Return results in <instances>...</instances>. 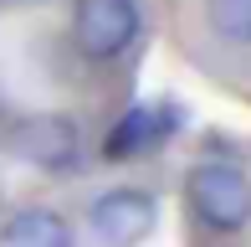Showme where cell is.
<instances>
[{"label": "cell", "mask_w": 251, "mask_h": 247, "mask_svg": "<svg viewBox=\"0 0 251 247\" xmlns=\"http://www.w3.org/2000/svg\"><path fill=\"white\" fill-rule=\"evenodd\" d=\"M175 129H179V108H175V103H139V108H128V114L108 129L102 154H108V160H133V154H149V150H159Z\"/></svg>", "instance_id": "cell-5"}, {"label": "cell", "mask_w": 251, "mask_h": 247, "mask_svg": "<svg viewBox=\"0 0 251 247\" xmlns=\"http://www.w3.org/2000/svg\"><path fill=\"white\" fill-rule=\"evenodd\" d=\"M72 36H77V47H82V57L113 62L139 36V5H133V0H77Z\"/></svg>", "instance_id": "cell-2"}, {"label": "cell", "mask_w": 251, "mask_h": 247, "mask_svg": "<svg viewBox=\"0 0 251 247\" xmlns=\"http://www.w3.org/2000/svg\"><path fill=\"white\" fill-rule=\"evenodd\" d=\"M210 31L231 47H251V0H205Z\"/></svg>", "instance_id": "cell-7"}, {"label": "cell", "mask_w": 251, "mask_h": 247, "mask_svg": "<svg viewBox=\"0 0 251 247\" xmlns=\"http://www.w3.org/2000/svg\"><path fill=\"white\" fill-rule=\"evenodd\" d=\"M87 221H93V237L102 247H139L159 227V201L139 185H113L93 201Z\"/></svg>", "instance_id": "cell-3"}, {"label": "cell", "mask_w": 251, "mask_h": 247, "mask_svg": "<svg viewBox=\"0 0 251 247\" xmlns=\"http://www.w3.org/2000/svg\"><path fill=\"white\" fill-rule=\"evenodd\" d=\"M0 247H77L72 227L51 206H26L0 227Z\"/></svg>", "instance_id": "cell-6"}, {"label": "cell", "mask_w": 251, "mask_h": 247, "mask_svg": "<svg viewBox=\"0 0 251 247\" xmlns=\"http://www.w3.org/2000/svg\"><path fill=\"white\" fill-rule=\"evenodd\" d=\"M185 201L210 232H241L251 221V181L231 160H200L185 175Z\"/></svg>", "instance_id": "cell-1"}, {"label": "cell", "mask_w": 251, "mask_h": 247, "mask_svg": "<svg viewBox=\"0 0 251 247\" xmlns=\"http://www.w3.org/2000/svg\"><path fill=\"white\" fill-rule=\"evenodd\" d=\"M5 144H10V154H21V160L36 165V170H72V165H77V150H82L77 124L62 119V114H41V119L16 124Z\"/></svg>", "instance_id": "cell-4"}, {"label": "cell", "mask_w": 251, "mask_h": 247, "mask_svg": "<svg viewBox=\"0 0 251 247\" xmlns=\"http://www.w3.org/2000/svg\"><path fill=\"white\" fill-rule=\"evenodd\" d=\"M10 5H36V0H10Z\"/></svg>", "instance_id": "cell-8"}]
</instances>
